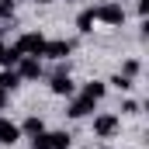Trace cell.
<instances>
[{"mask_svg": "<svg viewBox=\"0 0 149 149\" xmlns=\"http://www.w3.org/2000/svg\"><path fill=\"white\" fill-rule=\"evenodd\" d=\"M66 3H80V0H66Z\"/></svg>", "mask_w": 149, "mask_h": 149, "instance_id": "23", "label": "cell"}, {"mask_svg": "<svg viewBox=\"0 0 149 149\" xmlns=\"http://www.w3.org/2000/svg\"><path fill=\"white\" fill-rule=\"evenodd\" d=\"M135 10H139V17H146L149 14V0H135Z\"/></svg>", "mask_w": 149, "mask_h": 149, "instance_id": "20", "label": "cell"}, {"mask_svg": "<svg viewBox=\"0 0 149 149\" xmlns=\"http://www.w3.org/2000/svg\"><path fill=\"white\" fill-rule=\"evenodd\" d=\"M118 73H121V76H128V80H135V76L142 73V63H139L135 56H128V59L121 63V70H118Z\"/></svg>", "mask_w": 149, "mask_h": 149, "instance_id": "14", "label": "cell"}, {"mask_svg": "<svg viewBox=\"0 0 149 149\" xmlns=\"http://www.w3.org/2000/svg\"><path fill=\"white\" fill-rule=\"evenodd\" d=\"M111 87H114V90H121V94H128V90L135 87V80H128V76L114 73V76H111Z\"/></svg>", "mask_w": 149, "mask_h": 149, "instance_id": "16", "label": "cell"}, {"mask_svg": "<svg viewBox=\"0 0 149 149\" xmlns=\"http://www.w3.org/2000/svg\"><path fill=\"white\" fill-rule=\"evenodd\" d=\"M94 24H97L94 7H83V10L76 14V31H80V35H90V31H94Z\"/></svg>", "mask_w": 149, "mask_h": 149, "instance_id": "11", "label": "cell"}, {"mask_svg": "<svg viewBox=\"0 0 149 149\" xmlns=\"http://www.w3.org/2000/svg\"><path fill=\"white\" fill-rule=\"evenodd\" d=\"M10 28H14V17H0V38L7 35V31H10Z\"/></svg>", "mask_w": 149, "mask_h": 149, "instance_id": "19", "label": "cell"}, {"mask_svg": "<svg viewBox=\"0 0 149 149\" xmlns=\"http://www.w3.org/2000/svg\"><path fill=\"white\" fill-rule=\"evenodd\" d=\"M94 101H87V97H80V94H73L70 97V104H66V114L70 118H87V114H94Z\"/></svg>", "mask_w": 149, "mask_h": 149, "instance_id": "8", "label": "cell"}, {"mask_svg": "<svg viewBox=\"0 0 149 149\" xmlns=\"http://www.w3.org/2000/svg\"><path fill=\"white\" fill-rule=\"evenodd\" d=\"M17 59H21V52H17L14 45H10V49L3 45V52H0V66H3V70H14V66H17Z\"/></svg>", "mask_w": 149, "mask_h": 149, "instance_id": "15", "label": "cell"}, {"mask_svg": "<svg viewBox=\"0 0 149 149\" xmlns=\"http://www.w3.org/2000/svg\"><path fill=\"white\" fill-rule=\"evenodd\" d=\"M21 139V125L10 118H0V146H14Z\"/></svg>", "mask_w": 149, "mask_h": 149, "instance_id": "10", "label": "cell"}, {"mask_svg": "<svg viewBox=\"0 0 149 149\" xmlns=\"http://www.w3.org/2000/svg\"><path fill=\"white\" fill-rule=\"evenodd\" d=\"M21 83H24V80L17 76V70H0V90H7V94H10V90H17Z\"/></svg>", "mask_w": 149, "mask_h": 149, "instance_id": "13", "label": "cell"}, {"mask_svg": "<svg viewBox=\"0 0 149 149\" xmlns=\"http://www.w3.org/2000/svg\"><path fill=\"white\" fill-rule=\"evenodd\" d=\"M121 132V118L111 111H104V114H94V139H114Z\"/></svg>", "mask_w": 149, "mask_h": 149, "instance_id": "5", "label": "cell"}, {"mask_svg": "<svg viewBox=\"0 0 149 149\" xmlns=\"http://www.w3.org/2000/svg\"><path fill=\"white\" fill-rule=\"evenodd\" d=\"M45 42H49V38L42 35V31H24V35L14 42V49H17L21 56H38V59H42V49H45Z\"/></svg>", "mask_w": 149, "mask_h": 149, "instance_id": "6", "label": "cell"}, {"mask_svg": "<svg viewBox=\"0 0 149 149\" xmlns=\"http://www.w3.org/2000/svg\"><path fill=\"white\" fill-rule=\"evenodd\" d=\"M49 90H52L56 97H73L76 94V83H73V76H70V66H66V63H59V66L49 73Z\"/></svg>", "mask_w": 149, "mask_h": 149, "instance_id": "1", "label": "cell"}, {"mask_svg": "<svg viewBox=\"0 0 149 149\" xmlns=\"http://www.w3.org/2000/svg\"><path fill=\"white\" fill-rule=\"evenodd\" d=\"M0 52H3V42H0Z\"/></svg>", "mask_w": 149, "mask_h": 149, "instance_id": "24", "label": "cell"}, {"mask_svg": "<svg viewBox=\"0 0 149 149\" xmlns=\"http://www.w3.org/2000/svg\"><path fill=\"white\" fill-rule=\"evenodd\" d=\"M0 17H14V0H0Z\"/></svg>", "mask_w": 149, "mask_h": 149, "instance_id": "18", "label": "cell"}, {"mask_svg": "<svg viewBox=\"0 0 149 149\" xmlns=\"http://www.w3.org/2000/svg\"><path fill=\"white\" fill-rule=\"evenodd\" d=\"M94 17H97L101 24H108V28H121V24H125V7L114 3V0H108V3L94 7Z\"/></svg>", "mask_w": 149, "mask_h": 149, "instance_id": "4", "label": "cell"}, {"mask_svg": "<svg viewBox=\"0 0 149 149\" xmlns=\"http://www.w3.org/2000/svg\"><path fill=\"white\" fill-rule=\"evenodd\" d=\"M42 132H45V121H42L38 114H28V118L21 121V135H31V139H38Z\"/></svg>", "mask_w": 149, "mask_h": 149, "instance_id": "12", "label": "cell"}, {"mask_svg": "<svg viewBox=\"0 0 149 149\" xmlns=\"http://www.w3.org/2000/svg\"><path fill=\"white\" fill-rule=\"evenodd\" d=\"M76 42L73 38H52V42H45V49H42V59H52V63H66L70 56H73Z\"/></svg>", "mask_w": 149, "mask_h": 149, "instance_id": "3", "label": "cell"}, {"mask_svg": "<svg viewBox=\"0 0 149 149\" xmlns=\"http://www.w3.org/2000/svg\"><path fill=\"white\" fill-rule=\"evenodd\" d=\"M104 94H108V83H101V80H87V83L80 87V97H87V101H94V104H101Z\"/></svg>", "mask_w": 149, "mask_h": 149, "instance_id": "9", "label": "cell"}, {"mask_svg": "<svg viewBox=\"0 0 149 149\" xmlns=\"http://www.w3.org/2000/svg\"><path fill=\"white\" fill-rule=\"evenodd\" d=\"M118 111H121V114H139V101H132V97H125V101L118 104Z\"/></svg>", "mask_w": 149, "mask_h": 149, "instance_id": "17", "label": "cell"}, {"mask_svg": "<svg viewBox=\"0 0 149 149\" xmlns=\"http://www.w3.org/2000/svg\"><path fill=\"white\" fill-rule=\"evenodd\" d=\"M14 70H17L21 80H42V76H45V66H42V59H38V56H21Z\"/></svg>", "mask_w": 149, "mask_h": 149, "instance_id": "7", "label": "cell"}, {"mask_svg": "<svg viewBox=\"0 0 149 149\" xmlns=\"http://www.w3.org/2000/svg\"><path fill=\"white\" fill-rule=\"evenodd\" d=\"M7 104H10V94H7V90H0V111H7Z\"/></svg>", "mask_w": 149, "mask_h": 149, "instance_id": "21", "label": "cell"}, {"mask_svg": "<svg viewBox=\"0 0 149 149\" xmlns=\"http://www.w3.org/2000/svg\"><path fill=\"white\" fill-rule=\"evenodd\" d=\"M35 3H42V7H45V3H56V0H35Z\"/></svg>", "mask_w": 149, "mask_h": 149, "instance_id": "22", "label": "cell"}, {"mask_svg": "<svg viewBox=\"0 0 149 149\" xmlns=\"http://www.w3.org/2000/svg\"><path fill=\"white\" fill-rule=\"evenodd\" d=\"M73 146V135L66 132V128H59V132H42L38 139H31V149H70Z\"/></svg>", "mask_w": 149, "mask_h": 149, "instance_id": "2", "label": "cell"}, {"mask_svg": "<svg viewBox=\"0 0 149 149\" xmlns=\"http://www.w3.org/2000/svg\"><path fill=\"white\" fill-rule=\"evenodd\" d=\"M90 149H94V146H90ZM97 149H104V146H97Z\"/></svg>", "mask_w": 149, "mask_h": 149, "instance_id": "25", "label": "cell"}]
</instances>
